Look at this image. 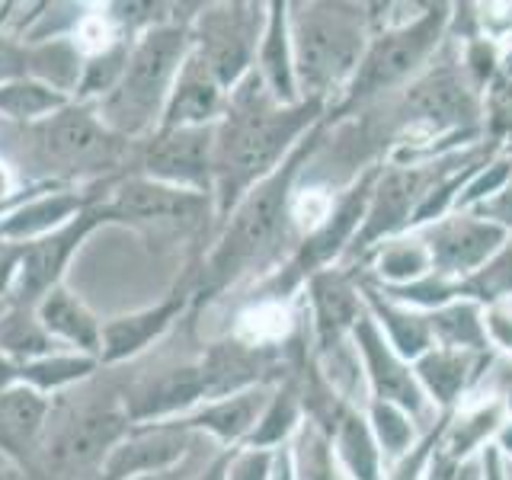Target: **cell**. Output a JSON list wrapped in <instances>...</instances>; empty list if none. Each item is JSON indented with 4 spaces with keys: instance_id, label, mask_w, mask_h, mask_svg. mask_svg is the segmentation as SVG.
<instances>
[{
    "instance_id": "cell-1",
    "label": "cell",
    "mask_w": 512,
    "mask_h": 480,
    "mask_svg": "<svg viewBox=\"0 0 512 480\" xmlns=\"http://www.w3.org/2000/svg\"><path fill=\"white\" fill-rule=\"evenodd\" d=\"M269 90H260L250 77L234 96V109L215 132V186L221 192V208H228L240 192L263 183L276 170L292 138L311 119V106L276 109Z\"/></svg>"
},
{
    "instance_id": "cell-2",
    "label": "cell",
    "mask_w": 512,
    "mask_h": 480,
    "mask_svg": "<svg viewBox=\"0 0 512 480\" xmlns=\"http://www.w3.org/2000/svg\"><path fill=\"white\" fill-rule=\"evenodd\" d=\"M192 52V32L186 23H154L138 32L128 48L125 71L116 90L93 109L103 125L122 141L154 135L164 116L173 80Z\"/></svg>"
},
{
    "instance_id": "cell-3",
    "label": "cell",
    "mask_w": 512,
    "mask_h": 480,
    "mask_svg": "<svg viewBox=\"0 0 512 480\" xmlns=\"http://www.w3.org/2000/svg\"><path fill=\"white\" fill-rule=\"evenodd\" d=\"M36 148L42 164L64 176H84L116 167L122 138L109 132L93 106L68 103L36 125Z\"/></svg>"
},
{
    "instance_id": "cell-4",
    "label": "cell",
    "mask_w": 512,
    "mask_h": 480,
    "mask_svg": "<svg viewBox=\"0 0 512 480\" xmlns=\"http://www.w3.org/2000/svg\"><path fill=\"white\" fill-rule=\"evenodd\" d=\"M288 180H292V167H285L282 173H269L263 183H256L247 196L240 199L228 231H224L218 250L212 253V260H208V269H205L208 288H218L221 282H228L240 266L253 260V256L272 240L276 224L282 218V208H285Z\"/></svg>"
},
{
    "instance_id": "cell-5",
    "label": "cell",
    "mask_w": 512,
    "mask_h": 480,
    "mask_svg": "<svg viewBox=\"0 0 512 480\" xmlns=\"http://www.w3.org/2000/svg\"><path fill=\"white\" fill-rule=\"evenodd\" d=\"M205 212V192L176 189L148 180V176H132V180L119 183L112 199L100 205L103 221L132 224L144 231H189L205 218Z\"/></svg>"
},
{
    "instance_id": "cell-6",
    "label": "cell",
    "mask_w": 512,
    "mask_h": 480,
    "mask_svg": "<svg viewBox=\"0 0 512 480\" xmlns=\"http://www.w3.org/2000/svg\"><path fill=\"white\" fill-rule=\"evenodd\" d=\"M292 55L295 77L317 90L356 64L359 32L324 7H301L292 23Z\"/></svg>"
},
{
    "instance_id": "cell-7",
    "label": "cell",
    "mask_w": 512,
    "mask_h": 480,
    "mask_svg": "<svg viewBox=\"0 0 512 480\" xmlns=\"http://www.w3.org/2000/svg\"><path fill=\"white\" fill-rule=\"evenodd\" d=\"M215 132V125L157 128L144 148L141 176L208 196L215 183Z\"/></svg>"
},
{
    "instance_id": "cell-8",
    "label": "cell",
    "mask_w": 512,
    "mask_h": 480,
    "mask_svg": "<svg viewBox=\"0 0 512 480\" xmlns=\"http://www.w3.org/2000/svg\"><path fill=\"white\" fill-rule=\"evenodd\" d=\"M100 224H106L100 215V205H90L74 221L64 224V228L20 247V269H16V282H13V295L20 298V304H29L32 308L39 298H45L52 288H58L71 256Z\"/></svg>"
},
{
    "instance_id": "cell-9",
    "label": "cell",
    "mask_w": 512,
    "mask_h": 480,
    "mask_svg": "<svg viewBox=\"0 0 512 480\" xmlns=\"http://www.w3.org/2000/svg\"><path fill=\"white\" fill-rule=\"evenodd\" d=\"M192 442V429L180 420L170 423H138L109 448L100 464L103 480H132L144 474L170 471L183 464L186 448Z\"/></svg>"
},
{
    "instance_id": "cell-10",
    "label": "cell",
    "mask_w": 512,
    "mask_h": 480,
    "mask_svg": "<svg viewBox=\"0 0 512 480\" xmlns=\"http://www.w3.org/2000/svg\"><path fill=\"white\" fill-rule=\"evenodd\" d=\"M93 199L80 196L74 189H36L20 205H13L10 212L0 218V244L4 247H26L32 240L52 234L74 221L84 208H90Z\"/></svg>"
},
{
    "instance_id": "cell-11",
    "label": "cell",
    "mask_w": 512,
    "mask_h": 480,
    "mask_svg": "<svg viewBox=\"0 0 512 480\" xmlns=\"http://www.w3.org/2000/svg\"><path fill=\"white\" fill-rule=\"evenodd\" d=\"M221 84L208 71V64L196 55V48L183 61L180 74L173 80V90L167 96L164 116L157 128H202L212 125V119L221 109Z\"/></svg>"
},
{
    "instance_id": "cell-12",
    "label": "cell",
    "mask_w": 512,
    "mask_h": 480,
    "mask_svg": "<svg viewBox=\"0 0 512 480\" xmlns=\"http://www.w3.org/2000/svg\"><path fill=\"white\" fill-rule=\"evenodd\" d=\"M205 400V378L202 368H173L138 388L135 397H128L125 413L132 426L138 423H170L183 420V413Z\"/></svg>"
},
{
    "instance_id": "cell-13",
    "label": "cell",
    "mask_w": 512,
    "mask_h": 480,
    "mask_svg": "<svg viewBox=\"0 0 512 480\" xmlns=\"http://www.w3.org/2000/svg\"><path fill=\"white\" fill-rule=\"evenodd\" d=\"M183 295H170L154 308H141L135 314L112 317L109 324H103V346H100V362L116 365L125 359H135L148 349L154 340H160L176 317L183 314Z\"/></svg>"
},
{
    "instance_id": "cell-14",
    "label": "cell",
    "mask_w": 512,
    "mask_h": 480,
    "mask_svg": "<svg viewBox=\"0 0 512 480\" xmlns=\"http://www.w3.org/2000/svg\"><path fill=\"white\" fill-rule=\"evenodd\" d=\"M32 308H36V317L45 327V333L52 336L58 346H64L68 352H84V356L100 359L103 324L74 292L58 285L45 298L32 304Z\"/></svg>"
},
{
    "instance_id": "cell-15",
    "label": "cell",
    "mask_w": 512,
    "mask_h": 480,
    "mask_svg": "<svg viewBox=\"0 0 512 480\" xmlns=\"http://www.w3.org/2000/svg\"><path fill=\"white\" fill-rule=\"evenodd\" d=\"M442 26V13H429L426 20H420L413 29L397 32V36L384 39L372 55H368L365 68L356 80V90L368 93V90H378L391 80L404 77L416 61L426 55V48L436 39V32Z\"/></svg>"
},
{
    "instance_id": "cell-16",
    "label": "cell",
    "mask_w": 512,
    "mask_h": 480,
    "mask_svg": "<svg viewBox=\"0 0 512 480\" xmlns=\"http://www.w3.org/2000/svg\"><path fill=\"white\" fill-rule=\"evenodd\" d=\"M132 429L125 410H93L84 413L80 420L64 432L55 445V461L61 468H84L109 455V448L116 445L125 432Z\"/></svg>"
},
{
    "instance_id": "cell-17",
    "label": "cell",
    "mask_w": 512,
    "mask_h": 480,
    "mask_svg": "<svg viewBox=\"0 0 512 480\" xmlns=\"http://www.w3.org/2000/svg\"><path fill=\"white\" fill-rule=\"evenodd\" d=\"M48 416V400L26 388V384H13V388L0 391V448L13 458H26V452L42 436Z\"/></svg>"
},
{
    "instance_id": "cell-18",
    "label": "cell",
    "mask_w": 512,
    "mask_h": 480,
    "mask_svg": "<svg viewBox=\"0 0 512 480\" xmlns=\"http://www.w3.org/2000/svg\"><path fill=\"white\" fill-rule=\"evenodd\" d=\"M260 407H263V397L253 394V391H240L231 397H218L212 404H205L202 410L183 416V426L186 429H205L212 436L224 439V442H234L240 439L244 432L256 429L260 423Z\"/></svg>"
},
{
    "instance_id": "cell-19",
    "label": "cell",
    "mask_w": 512,
    "mask_h": 480,
    "mask_svg": "<svg viewBox=\"0 0 512 480\" xmlns=\"http://www.w3.org/2000/svg\"><path fill=\"white\" fill-rule=\"evenodd\" d=\"M96 365H100V359L84 356V352L61 349V352H52V356L16 365V384H26V388L48 397V394L64 391V388H71V384L90 378L96 372Z\"/></svg>"
},
{
    "instance_id": "cell-20",
    "label": "cell",
    "mask_w": 512,
    "mask_h": 480,
    "mask_svg": "<svg viewBox=\"0 0 512 480\" xmlns=\"http://www.w3.org/2000/svg\"><path fill=\"white\" fill-rule=\"evenodd\" d=\"M61 349L64 346H58L39 324L36 308L16 304V308L0 314V356L4 359L23 365L32 359L52 356V352H61Z\"/></svg>"
},
{
    "instance_id": "cell-21",
    "label": "cell",
    "mask_w": 512,
    "mask_h": 480,
    "mask_svg": "<svg viewBox=\"0 0 512 480\" xmlns=\"http://www.w3.org/2000/svg\"><path fill=\"white\" fill-rule=\"evenodd\" d=\"M503 240V228L496 224H452L436 237V263L445 269H464L480 263Z\"/></svg>"
},
{
    "instance_id": "cell-22",
    "label": "cell",
    "mask_w": 512,
    "mask_h": 480,
    "mask_svg": "<svg viewBox=\"0 0 512 480\" xmlns=\"http://www.w3.org/2000/svg\"><path fill=\"white\" fill-rule=\"evenodd\" d=\"M68 103H74L71 96L52 90L36 77H20V80H13V84H0V112L16 122L39 125L42 119L55 116V112H61Z\"/></svg>"
},
{
    "instance_id": "cell-23",
    "label": "cell",
    "mask_w": 512,
    "mask_h": 480,
    "mask_svg": "<svg viewBox=\"0 0 512 480\" xmlns=\"http://www.w3.org/2000/svg\"><path fill=\"white\" fill-rule=\"evenodd\" d=\"M359 343H362V352L368 359V368H372V378L378 384V391L384 397L397 400V404L410 407V410H420V391L413 388L410 375L397 365V359L391 356V352L384 349V343L378 340L372 324H359Z\"/></svg>"
},
{
    "instance_id": "cell-24",
    "label": "cell",
    "mask_w": 512,
    "mask_h": 480,
    "mask_svg": "<svg viewBox=\"0 0 512 480\" xmlns=\"http://www.w3.org/2000/svg\"><path fill=\"white\" fill-rule=\"evenodd\" d=\"M263 80L269 87L272 100H295V58L292 48H288V29H285V16L282 7H276L263 39Z\"/></svg>"
},
{
    "instance_id": "cell-25",
    "label": "cell",
    "mask_w": 512,
    "mask_h": 480,
    "mask_svg": "<svg viewBox=\"0 0 512 480\" xmlns=\"http://www.w3.org/2000/svg\"><path fill=\"white\" fill-rule=\"evenodd\" d=\"M413 106L423 112L426 119H461L468 112V96H464V87L455 77H432L429 84L416 87L413 93Z\"/></svg>"
},
{
    "instance_id": "cell-26",
    "label": "cell",
    "mask_w": 512,
    "mask_h": 480,
    "mask_svg": "<svg viewBox=\"0 0 512 480\" xmlns=\"http://www.w3.org/2000/svg\"><path fill=\"white\" fill-rule=\"evenodd\" d=\"M407 202H410V183L397 176V180H391L381 189L372 221H368V228H365V237H378L381 231L394 228V224L407 215Z\"/></svg>"
},
{
    "instance_id": "cell-27",
    "label": "cell",
    "mask_w": 512,
    "mask_h": 480,
    "mask_svg": "<svg viewBox=\"0 0 512 480\" xmlns=\"http://www.w3.org/2000/svg\"><path fill=\"white\" fill-rule=\"evenodd\" d=\"M314 295H317V311H320V327H324V333H330V330L336 333L340 327L349 324L352 314H356L352 311V298L340 282L320 279Z\"/></svg>"
},
{
    "instance_id": "cell-28",
    "label": "cell",
    "mask_w": 512,
    "mask_h": 480,
    "mask_svg": "<svg viewBox=\"0 0 512 480\" xmlns=\"http://www.w3.org/2000/svg\"><path fill=\"white\" fill-rule=\"evenodd\" d=\"M285 327H288V317L279 304H256V308H250L244 317H240L237 333L244 336L247 343H266V340L282 336Z\"/></svg>"
},
{
    "instance_id": "cell-29",
    "label": "cell",
    "mask_w": 512,
    "mask_h": 480,
    "mask_svg": "<svg viewBox=\"0 0 512 480\" xmlns=\"http://www.w3.org/2000/svg\"><path fill=\"white\" fill-rule=\"evenodd\" d=\"M340 445H343V455L349 461L352 474L359 480H375V452H372V442H368L359 420H346Z\"/></svg>"
},
{
    "instance_id": "cell-30",
    "label": "cell",
    "mask_w": 512,
    "mask_h": 480,
    "mask_svg": "<svg viewBox=\"0 0 512 480\" xmlns=\"http://www.w3.org/2000/svg\"><path fill=\"white\" fill-rule=\"evenodd\" d=\"M420 375L426 378V384L432 391H436L442 400H452L455 391L461 388V378H464V368L458 359L452 356H429L423 365H420Z\"/></svg>"
},
{
    "instance_id": "cell-31",
    "label": "cell",
    "mask_w": 512,
    "mask_h": 480,
    "mask_svg": "<svg viewBox=\"0 0 512 480\" xmlns=\"http://www.w3.org/2000/svg\"><path fill=\"white\" fill-rule=\"evenodd\" d=\"M292 423H295V404L288 397H276V404L260 416V423L253 429V448L279 442L285 432L292 429Z\"/></svg>"
},
{
    "instance_id": "cell-32",
    "label": "cell",
    "mask_w": 512,
    "mask_h": 480,
    "mask_svg": "<svg viewBox=\"0 0 512 480\" xmlns=\"http://www.w3.org/2000/svg\"><path fill=\"white\" fill-rule=\"evenodd\" d=\"M359 208H362V196H356V199H349L346 205H343V212L333 218V224L330 228L320 234L317 240H314V256H327V253H333L336 247H340V240L349 234V228H352V221L359 218Z\"/></svg>"
},
{
    "instance_id": "cell-33",
    "label": "cell",
    "mask_w": 512,
    "mask_h": 480,
    "mask_svg": "<svg viewBox=\"0 0 512 480\" xmlns=\"http://www.w3.org/2000/svg\"><path fill=\"white\" fill-rule=\"evenodd\" d=\"M20 77H29V45L0 36V84H13Z\"/></svg>"
},
{
    "instance_id": "cell-34",
    "label": "cell",
    "mask_w": 512,
    "mask_h": 480,
    "mask_svg": "<svg viewBox=\"0 0 512 480\" xmlns=\"http://www.w3.org/2000/svg\"><path fill=\"white\" fill-rule=\"evenodd\" d=\"M375 423H378V436H381V442H384L388 452H400V448L410 442V426H407V420L394 407L381 404L375 410Z\"/></svg>"
},
{
    "instance_id": "cell-35",
    "label": "cell",
    "mask_w": 512,
    "mask_h": 480,
    "mask_svg": "<svg viewBox=\"0 0 512 480\" xmlns=\"http://www.w3.org/2000/svg\"><path fill=\"white\" fill-rule=\"evenodd\" d=\"M388 327L394 333V343L400 346V352H407V356H413V352H420L426 346V330L420 320L404 317V314H388Z\"/></svg>"
},
{
    "instance_id": "cell-36",
    "label": "cell",
    "mask_w": 512,
    "mask_h": 480,
    "mask_svg": "<svg viewBox=\"0 0 512 480\" xmlns=\"http://www.w3.org/2000/svg\"><path fill=\"white\" fill-rule=\"evenodd\" d=\"M269 464L272 458L260 448H253V452H244L234 464L224 468V480H269Z\"/></svg>"
},
{
    "instance_id": "cell-37",
    "label": "cell",
    "mask_w": 512,
    "mask_h": 480,
    "mask_svg": "<svg viewBox=\"0 0 512 480\" xmlns=\"http://www.w3.org/2000/svg\"><path fill=\"white\" fill-rule=\"evenodd\" d=\"M439 330L448 336V340H461V343H471L477 340V320L471 308H455L439 317Z\"/></svg>"
},
{
    "instance_id": "cell-38",
    "label": "cell",
    "mask_w": 512,
    "mask_h": 480,
    "mask_svg": "<svg viewBox=\"0 0 512 480\" xmlns=\"http://www.w3.org/2000/svg\"><path fill=\"white\" fill-rule=\"evenodd\" d=\"M423 253L420 250H410V247H400L394 253L384 256L381 269L388 272V276H416V272L423 269Z\"/></svg>"
},
{
    "instance_id": "cell-39",
    "label": "cell",
    "mask_w": 512,
    "mask_h": 480,
    "mask_svg": "<svg viewBox=\"0 0 512 480\" xmlns=\"http://www.w3.org/2000/svg\"><path fill=\"white\" fill-rule=\"evenodd\" d=\"M487 285L493 288V292H503V288H512V250L490 269Z\"/></svg>"
},
{
    "instance_id": "cell-40",
    "label": "cell",
    "mask_w": 512,
    "mask_h": 480,
    "mask_svg": "<svg viewBox=\"0 0 512 480\" xmlns=\"http://www.w3.org/2000/svg\"><path fill=\"white\" fill-rule=\"evenodd\" d=\"M20 196H23V192H20V180H16L13 167L0 160V205H4V202H13V199H20Z\"/></svg>"
},
{
    "instance_id": "cell-41",
    "label": "cell",
    "mask_w": 512,
    "mask_h": 480,
    "mask_svg": "<svg viewBox=\"0 0 512 480\" xmlns=\"http://www.w3.org/2000/svg\"><path fill=\"white\" fill-rule=\"evenodd\" d=\"M132 480H192V474H189L186 461H183V464H176V468H170V471L144 474V477H132Z\"/></svg>"
},
{
    "instance_id": "cell-42",
    "label": "cell",
    "mask_w": 512,
    "mask_h": 480,
    "mask_svg": "<svg viewBox=\"0 0 512 480\" xmlns=\"http://www.w3.org/2000/svg\"><path fill=\"white\" fill-rule=\"evenodd\" d=\"M503 176H506V170L500 167V170H493V176H484V180H480L471 192H468V196L474 199V196H484V192H490L496 183H503Z\"/></svg>"
},
{
    "instance_id": "cell-43",
    "label": "cell",
    "mask_w": 512,
    "mask_h": 480,
    "mask_svg": "<svg viewBox=\"0 0 512 480\" xmlns=\"http://www.w3.org/2000/svg\"><path fill=\"white\" fill-rule=\"evenodd\" d=\"M13 384H16V362L0 356V391L13 388Z\"/></svg>"
},
{
    "instance_id": "cell-44",
    "label": "cell",
    "mask_w": 512,
    "mask_h": 480,
    "mask_svg": "<svg viewBox=\"0 0 512 480\" xmlns=\"http://www.w3.org/2000/svg\"><path fill=\"white\" fill-rule=\"evenodd\" d=\"M455 480H477V471L474 468H464V471H458Z\"/></svg>"
},
{
    "instance_id": "cell-45",
    "label": "cell",
    "mask_w": 512,
    "mask_h": 480,
    "mask_svg": "<svg viewBox=\"0 0 512 480\" xmlns=\"http://www.w3.org/2000/svg\"><path fill=\"white\" fill-rule=\"evenodd\" d=\"M490 480H500V474H496V468L490 471Z\"/></svg>"
},
{
    "instance_id": "cell-46",
    "label": "cell",
    "mask_w": 512,
    "mask_h": 480,
    "mask_svg": "<svg viewBox=\"0 0 512 480\" xmlns=\"http://www.w3.org/2000/svg\"><path fill=\"white\" fill-rule=\"evenodd\" d=\"M509 212H512V196H509Z\"/></svg>"
},
{
    "instance_id": "cell-47",
    "label": "cell",
    "mask_w": 512,
    "mask_h": 480,
    "mask_svg": "<svg viewBox=\"0 0 512 480\" xmlns=\"http://www.w3.org/2000/svg\"><path fill=\"white\" fill-rule=\"evenodd\" d=\"M0 314H4V308H0Z\"/></svg>"
}]
</instances>
